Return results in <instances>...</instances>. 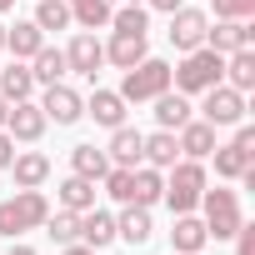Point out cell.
<instances>
[{
    "label": "cell",
    "mask_w": 255,
    "mask_h": 255,
    "mask_svg": "<svg viewBox=\"0 0 255 255\" xmlns=\"http://www.w3.org/2000/svg\"><path fill=\"white\" fill-rule=\"evenodd\" d=\"M220 70H225V55H215L210 45L185 50L180 65H170V90H180V95H200V90L220 85Z\"/></svg>",
    "instance_id": "1"
},
{
    "label": "cell",
    "mask_w": 255,
    "mask_h": 255,
    "mask_svg": "<svg viewBox=\"0 0 255 255\" xmlns=\"http://www.w3.org/2000/svg\"><path fill=\"white\" fill-rule=\"evenodd\" d=\"M210 185V175H205V160H175L170 170H165V205H170V215H190L195 205H200V190Z\"/></svg>",
    "instance_id": "2"
},
{
    "label": "cell",
    "mask_w": 255,
    "mask_h": 255,
    "mask_svg": "<svg viewBox=\"0 0 255 255\" xmlns=\"http://www.w3.org/2000/svg\"><path fill=\"white\" fill-rule=\"evenodd\" d=\"M50 215V200L45 190H15L10 200H0V235H25V230H40Z\"/></svg>",
    "instance_id": "3"
},
{
    "label": "cell",
    "mask_w": 255,
    "mask_h": 255,
    "mask_svg": "<svg viewBox=\"0 0 255 255\" xmlns=\"http://www.w3.org/2000/svg\"><path fill=\"white\" fill-rule=\"evenodd\" d=\"M200 220H205V230H210V240H230L240 225H245V215H240V195L230 190V185H205L200 190Z\"/></svg>",
    "instance_id": "4"
},
{
    "label": "cell",
    "mask_w": 255,
    "mask_h": 255,
    "mask_svg": "<svg viewBox=\"0 0 255 255\" xmlns=\"http://www.w3.org/2000/svg\"><path fill=\"white\" fill-rule=\"evenodd\" d=\"M160 90H170V65H165L160 55H145L140 65H130V70H125V80H120V100H125V105L155 100Z\"/></svg>",
    "instance_id": "5"
},
{
    "label": "cell",
    "mask_w": 255,
    "mask_h": 255,
    "mask_svg": "<svg viewBox=\"0 0 255 255\" xmlns=\"http://www.w3.org/2000/svg\"><path fill=\"white\" fill-rule=\"evenodd\" d=\"M200 120H210L215 130H220V125H240L245 120V95L230 90L225 80L210 85V90H200Z\"/></svg>",
    "instance_id": "6"
},
{
    "label": "cell",
    "mask_w": 255,
    "mask_h": 255,
    "mask_svg": "<svg viewBox=\"0 0 255 255\" xmlns=\"http://www.w3.org/2000/svg\"><path fill=\"white\" fill-rule=\"evenodd\" d=\"M45 110H40V100H15L10 105V115H5V135L15 140V145H35L40 135H45Z\"/></svg>",
    "instance_id": "7"
},
{
    "label": "cell",
    "mask_w": 255,
    "mask_h": 255,
    "mask_svg": "<svg viewBox=\"0 0 255 255\" xmlns=\"http://www.w3.org/2000/svg\"><path fill=\"white\" fill-rule=\"evenodd\" d=\"M205 25H210V15L205 10H195V5H180V10H170V45L185 55V50H200L205 45Z\"/></svg>",
    "instance_id": "8"
},
{
    "label": "cell",
    "mask_w": 255,
    "mask_h": 255,
    "mask_svg": "<svg viewBox=\"0 0 255 255\" xmlns=\"http://www.w3.org/2000/svg\"><path fill=\"white\" fill-rule=\"evenodd\" d=\"M40 110H45V120H55V125H75V120L85 115V95H80L75 85L55 80V85H45V95H40Z\"/></svg>",
    "instance_id": "9"
},
{
    "label": "cell",
    "mask_w": 255,
    "mask_h": 255,
    "mask_svg": "<svg viewBox=\"0 0 255 255\" xmlns=\"http://www.w3.org/2000/svg\"><path fill=\"white\" fill-rule=\"evenodd\" d=\"M65 65L95 85V70L105 65V45L95 40V30H75V35H70V45H65Z\"/></svg>",
    "instance_id": "10"
},
{
    "label": "cell",
    "mask_w": 255,
    "mask_h": 255,
    "mask_svg": "<svg viewBox=\"0 0 255 255\" xmlns=\"http://www.w3.org/2000/svg\"><path fill=\"white\" fill-rule=\"evenodd\" d=\"M205 45H210L215 55L245 50V45H255V25H250V20H215V25H205Z\"/></svg>",
    "instance_id": "11"
},
{
    "label": "cell",
    "mask_w": 255,
    "mask_h": 255,
    "mask_svg": "<svg viewBox=\"0 0 255 255\" xmlns=\"http://www.w3.org/2000/svg\"><path fill=\"white\" fill-rule=\"evenodd\" d=\"M175 145H180V155H185V160H205L220 140H215V125H210V120H195V115H190L180 130H175Z\"/></svg>",
    "instance_id": "12"
},
{
    "label": "cell",
    "mask_w": 255,
    "mask_h": 255,
    "mask_svg": "<svg viewBox=\"0 0 255 255\" xmlns=\"http://www.w3.org/2000/svg\"><path fill=\"white\" fill-rule=\"evenodd\" d=\"M10 180H15V190H40V185L50 180V155H40V150H15Z\"/></svg>",
    "instance_id": "13"
},
{
    "label": "cell",
    "mask_w": 255,
    "mask_h": 255,
    "mask_svg": "<svg viewBox=\"0 0 255 255\" xmlns=\"http://www.w3.org/2000/svg\"><path fill=\"white\" fill-rule=\"evenodd\" d=\"M210 245V230H205V220L190 210V215H175V225H170V250L175 255H200Z\"/></svg>",
    "instance_id": "14"
},
{
    "label": "cell",
    "mask_w": 255,
    "mask_h": 255,
    "mask_svg": "<svg viewBox=\"0 0 255 255\" xmlns=\"http://www.w3.org/2000/svg\"><path fill=\"white\" fill-rule=\"evenodd\" d=\"M140 145H145V135L135 130V125H115V130H110V145H105V155H110V165L135 170V165H140Z\"/></svg>",
    "instance_id": "15"
},
{
    "label": "cell",
    "mask_w": 255,
    "mask_h": 255,
    "mask_svg": "<svg viewBox=\"0 0 255 255\" xmlns=\"http://www.w3.org/2000/svg\"><path fill=\"white\" fill-rule=\"evenodd\" d=\"M155 235V220H150V205H125L115 215V240H130V245H145Z\"/></svg>",
    "instance_id": "16"
},
{
    "label": "cell",
    "mask_w": 255,
    "mask_h": 255,
    "mask_svg": "<svg viewBox=\"0 0 255 255\" xmlns=\"http://www.w3.org/2000/svg\"><path fill=\"white\" fill-rule=\"evenodd\" d=\"M85 115L95 120V125H105V130H115V125H125V100H120V90H90V100H85Z\"/></svg>",
    "instance_id": "17"
},
{
    "label": "cell",
    "mask_w": 255,
    "mask_h": 255,
    "mask_svg": "<svg viewBox=\"0 0 255 255\" xmlns=\"http://www.w3.org/2000/svg\"><path fill=\"white\" fill-rule=\"evenodd\" d=\"M145 55H150L145 35H120V30H115V35L105 40V60H110L115 70H130V65H140Z\"/></svg>",
    "instance_id": "18"
},
{
    "label": "cell",
    "mask_w": 255,
    "mask_h": 255,
    "mask_svg": "<svg viewBox=\"0 0 255 255\" xmlns=\"http://www.w3.org/2000/svg\"><path fill=\"white\" fill-rule=\"evenodd\" d=\"M190 115H195L190 95H180V90H160L155 95V125H160V130H180Z\"/></svg>",
    "instance_id": "19"
},
{
    "label": "cell",
    "mask_w": 255,
    "mask_h": 255,
    "mask_svg": "<svg viewBox=\"0 0 255 255\" xmlns=\"http://www.w3.org/2000/svg\"><path fill=\"white\" fill-rule=\"evenodd\" d=\"M220 80H225L230 90L250 95V90H255V50H250V45H245V50H230V55H225V70H220Z\"/></svg>",
    "instance_id": "20"
},
{
    "label": "cell",
    "mask_w": 255,
    "mask_h": 255,
    "mask_svg": "<svg viewBox=\"0 0 255 255\" xmlns=\"http://www.w3.org/2000/svg\"><path fill=\"white\" fill-rule=\"evenodd\" d=\"M160 195H165V170L135 165L130 170V205H160Z\"/></svg>",
    "instance_id": "21"
},
{
    "label": "cell",
    "mask_w": 255,
    "mask_h": 255,
    "mask_svg": "<svg viewBox=\"0 0 255 255\" xmlns=\"http://www.w3.org/2000/svg\"><path fill=\"white\" fill-rule=\"evenodd\" d=\"M40 45H45V30H40L35 20H15V25H5V50H10L15 60H30Z\"/></svg>",
    "instance_id": "22"
},
{
    "label": "cell",
    "mask_w": 255,
    "mask_h": 255,
    "mask_svg": "<svg viewBox=\"0 0 255 255\" xmlns=\"http://www.w3.org/2000/svg\"><path fill=\"white\" fill-rule=\"evenodd\" d=\"M30 75H35V85H55V80H65L70 75V65H65V50H55V45H40L30 60Z\"/></svg>",
    "instance_id": "23"
},
{
    "label": "cell",
    "mask_w": 255,
    "mask_h": 255,
    "mask_svg": "<svg viewBox=\"0 0 255 255\" xmlns=\"http://www.w3.org/2000/svg\"><path fill=\"white\" fill-rule=\"evenodd\" d=\"M180 160V145H175V130H155V135H145V145H140V165H155V170H170Z\"/></svg>",
    "instance_id": "24"
},
{
    "label": "cell",
    "mask_w": 255,
    "mask_h": 255,
    "mask_svg": "<svg viewBox=\"0 0 255 255\" xmlns=\"http://www.w3.org/2000/svg\"><path fill=\"white\" fill-rule=\"evenodd\" d=\"M55 200H60V210H75V215H80V210L95 205V180H85V175L70 170V175L55 185Z\"/></svg>",
    "instance_id": "25"
},
{
    "label": "cell",
    "mask_w": 255,
    "mask_h": 255,
    "mask_svg": "<svg viewBox=\"0 0 255 255\" xmlns=\"http://www.w3.org/2000/svg\"><path fill=\"white\" fill-rule=\"evenodd\" d=\"M80 240L90 245V250H105L110 240H115V215L110 210H80Z\"/></svg>",
    "instance_id": "26"
},
{
    "label": "cell",
    "mask_w": 255,
    "mask_h": 255,
    "mask_svg": "<svg viewBox=\"0 0 255 255\" xmlns=\"http://www.w3.org/2000/svg\"><path fill=\"white\" fill-rule=\"evenodd\" d=\"M0 95H5L10 105L35 95V75H30V65H25V60H10L5 70H0Z\"/></svg>",
    "instance_id": "27"
},
{
    "label": "cell",
    "mask_w": 255,
    "mask_h": 255,
    "mask_svg": "<svg viewBox=\"0 0 255 255\" xmlns=\"http://www.w3.org/2000/svg\"><path fill=\"white\" fill-rule=\"evenodd\" d=\"M70 170L100 185V175L110 170V155H105V145H90V140H85V145H75V150H70Z\"/></svg>",
    "instance_id": "28"
},
{
    "label": "cell",
    "mask_w": 255,
    "mask_h": 255,
    "mask_svg": "<svg viewBox=\"0 0 255 255\" xmlns=\"http://www.w3.org/2000/svg\"><path fill=\"white\" fill-rule=\"evenodd\" d=\"M70 5V20L80 25V30H100V25H110V0H65Z\"/></svg>",
    "instance_id": "29"
},
{
    "label": "cell",
    "mask_w": 255,
    "mask_h": 255,
    "mask_svg": "<svg viewBox=\"0 0 255 255\" xmlns=\"http://www.w3.org/2000/svg\"><path fill=\"white\" fill-rule=\"evenodd\" d=\"M110 30H120V35H150V10L140 5H120V10H110Z\"/></svg>",
    "instance_id": "30"
},
{
    "label": "cell",
    "mask_w": 255,
    "mask_h": 255,
    "mask_svg": "<svg viewBox=\"0 0 255 255\" xmlns=\"http://www.w3.org/2000/svg\"><path fill=\"white\" fill-rule=\"evenodd\" d=\"M40 230H45L55 245H70V240H80V215H75V210H50Z\"/></svg>",
    "instance_id": "31"
},
{
    "label": "cell",
    "mask_w": 255,
    "mask_h": 255,
    "mask_svg": "<svg viewBox=\"0 0 255 255\" xmlns=\"http://www.w3.org/2000/svg\"><path fill=\"white\" fill-rule=\"evenodd\" d=\"M40 30H70L75 20H70V5L65 0H35V15H30Z\"/></svg>",
    "instance_id": "32"
},
{
    "label": "cell",
    "mask_w": 255,
    "mask_h": 255,
    "mask_svg": "<svg viewBox=\"0 0 255 255\" xmlns=\"http://www.w3.org/2000/svg\"><path fill=\"white\" fill-rule=\"evenodd\" d=\"M255 0H215V20H250Z\"/></svg>",
    "instance_id": "33"
},
{
    "label": "cell",
    "mask_w": 255,
    "mask_h": 255,
    "mask_svg": "<svg viewBox=\"0 0 255 255\" xmlns=\"http://www.w3.org/2000/svg\"><path fill=\"white\" fill-rule=\"evenodd\" d=\"M230 240H235V255H255V225H240Z\"/></svg>",
    "instance_id": "34"
},
{
    "label": "cell",
    "mask_w": 255,
    "mask_h": 255,
    "mask_svg": "<svg viewBox=\"0 0 255 255\" xmlns=\"http://www.w3.org/2000/svg\"><path fill=\"white\" fill-rule=\"evenodd\" d=\"M10 160H15V140L0 130V170H10Z\"/></svg>",
    "instance_id": "35"
},
{
    "label": "cell",
    "mask_w": 255,
    "mask_h": 255,
    "mask_svg": "<svg viewBox=\"0 0 255 255\" xmlns=\"http://www.w3.org/2000/svg\"><path fill=\"white\" fill-rule=\"evenodd\" d=\"M140 5H145V10H165V15H170V10H180V5H185V0H140Z\"/></svg>",
    "instance_id": "36"
},
{
    "label": "cell",
    "mask_w": 255,
    "mask_h": 255,
    "mask_svg": "<svg viewBox=\"0 0 255 255\" xmlns=\"http://www.w3.org/2000/svg\"><path fill=\"white\" fill-rule=\"evenodd\" d=\"M5 255H35V250H30V245H20V240H10V250H5Z\"/></svg>",
    "instance_id": "37"
},
{
    "label": "cell",
    "mask_w": 255,
    "mask_h": 255,
    "mask_svg": "<svg viewBox=\"0 0 255 255\" xmlns=\"http://www.w3.org/2000/svg\"><path fill=\"white\" fill-rule=\"evenodd\" d=\"M5 115H10V100L0 95V130H5Z\"/></svg>",
    "instance_id": "38"
},
{
    "label": "cell",
    "mask_w": 255,
    "mask_h": 255,
    "mask_svg": "<svg viewBox=\"0 0 255 255\" xmlns=\"http://www.w3.org/2000/svg\"><path fill=\"white\" fill-rule=\"evenodd\" d=\"M10 5H15V0H0V15H5V10H10Z\"/></svg>",
    "instance_id": "39"
},
{
    "label": "cell",
    "mask_w": 255,
    "mask_h": 255,
    "mask_svg": "<svg viewBox=\"0 0 255 255\" xmlns=\"http://www.w3.org/2000/svg\"><path fill=\"white\" fill-rule=\"evenodd\" d=\"M0 50H5V25H0Z\"/></svg>",
    "instance_id": "40"
},
{
    "label": "cell",
    "mask_w": 255,
    "mask_h": 255,
    "mask_svg": "<svg viewBox=\"0 0 255 255\" xmlns=\"http://www.w3.org/2000/svg\"><path fill=\"white\" fill-rule=\"evenodd\" d=\"M125 5H135V0H125Z\"/></svg>",
    "instance_id": "41"
},
{
    "label": "cell",
    "mask_w": 255,
    "mask_h": 255,
    "mask_svg": "<svg viewBox=\"0 0 255 255\" xmlns=\"http://www.w3.org/2000/svg\"><path fill=\"white\" fill-rule=\"evenodd\" d=\"M95 255H100V250H95Z\"/></svg>",
    "instance_id": "42"
},
{
    "label": "cell",
    "mask_w": 255,
    "mask_h": 255,
    "mask_svg": "<svg viewBox=\"0 0 255 255\" xmlns=\"http://www.w3.org/2000/svg\"><path fill=\"white\" fill-rule=\"evenodd\" d=\"M170 255H175V250H170Z\"/></svg>",
    "instance_id": "43"
}]
</instances>
